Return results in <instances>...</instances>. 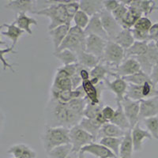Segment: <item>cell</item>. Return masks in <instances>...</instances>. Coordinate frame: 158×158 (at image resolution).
I'll return each instance as SVG.
<instances>
[{"label": "cell", "instance_id": "obj_1", "mask_svg": "<svg viewBox=\"0 0 158 158\" xmlns=\"http://www.w3.org/2000/svg\"><path fill=\"white\" fill-rule=\"evenodd\" d=\"M83 117L70 111L67 103L51 99L46 108V123L48 127H63L70 129L78 125Z\"/></svg>", "mask_w": 158, "mask_h": 158}, {"label": "cell", "instance_id": "obj_2", "mask_svg": "<svg viewBox=\"0 0 158 158\" xmlns=\"http://www.w3.org/2000/svg\"><path fill=\"white\" fill-rule=\"evenodd\" d=\"M70 0H46L41 1L44 8L34 12L33 15L46 17L50 20L48 25V30H52L63 25H71V22L69 21L68 16L65 9V4L67 3Z\"/></svg>", "mask_w": 158, "mask_h": 158}, {"label": "cell", "instance_id": "obj_3", "mask_svg": "<svg viewBox=\"0 0 158 158\" xmlns=\"http://www.w3.org/2000/svg\"><path fill=\"white\" fill-rule=\"evenodd\" d=\"M44 148L46 153L57 146L70 143V129L63 127H45L42 136Z\"/></svg>", "mask_w": 158, "mask_h": 158}, {"label": "cell", "instance_id": "obj_4", "mask_svg": "<svg viewBox=\"0 0 158 158\" xmlns=\"http://www.w3.org/2000/svg\"><path fill=\"white\" fill-rule=\"evenodd\" d=\"M85 39H86V35L85 33V30L80 29L76 25L71 26L67 36H66L59 49L56 52L68 49L74 52L76 55L81 52H85Z\"/></svg>", "mask_w": 158, "mask_h": 158}, {"label": "cell", "instance_id": "obj_5", "mask_svg": "<svg viewBox=\"0 0 158 158\" xmlns=\"http://www.w3.org/2000/svg\"><path fill=\"white\" fill-rule=\"evenodd\" d=\"M124 59V49L112 40H108L101 61L114 69L118 67Z\"/></svg>", "mask_w": 158, "mask_h": 158}, {"label": "cell", "instance_id": "obj_6", "mask_svg": "<svg viewBox=\"0 0 158 158\" xmlns=\"http://www.w3.org/2000/svg\"><path fill=\"white\" fill-rule=\"evenodd\" d=\"M70 140L73 147L72 151L79 153L84 146L94 142L96 139L79 125H76L70 129Z\"/></svg>", "mask_w": 158, "mask_h": 158}, {"label": "cell", "instance_id": "obj_7", "mask_svg": "<svg viewBox=\"0 0 158 158\" xmlns=\"http://www.w3.org/2000/svg\"><path fill=\"white\" fill-rule=\"evenodd\" d=\"M140 65L141 70L150 75L152 70L155 65L158 64V49L153 41L148 43L147 52L144 55L135 57Z\"/></svg>", "mask_w": 158, "mask_h": 158}, {"label": "cell", "instance_id": "obj_8", "mask_svg": "<svg viewBox=\"0 0 158 158\" xmlns=\"http://www.w3.org/2000/svg\"><path fill=\"white\" fill-rule=\"evenodd\" d=\"M123 109L126 115L128 121L131 125V128L139 123V113H140V101H136L131 100L127 97H124L121 101Z\"/></svg>", "mask_w": 158, "mask_h": 158}, {"label": "cell", "instance_id": "obj_9", "mask_svg": "<svg viewBox=\"0 0 158 158\" xmlns=\"http://www.w3.org/2000/svg\"><path fill=\"white\" fill-rule=\"evenodd\" d=\"M101 18L104 31L108 36V40H114L118 32L123 29L122 26L112 16L111 13L105 10L101 13Z\"/></svg>", "mask_w": 158, "mask_h": 158}, {"label": "cell", "instance_id": "obj_10", "mask_svg": "<svg viewBox=\"0 0 158 158\" xmlns=\"http://www.w3.org/2000/svg\"><path fill=\"white\" fill-rule=\"evenodd\" d=\"M108 40L96 35H88L85 39V52L101 59L104 55Z\"/></svg>", "mask_w": 158, "mask_h": 158}, {"label": "cell", "instance_id": "obj_11", "mask_svg": "<svg viewBox=\"0 0 158 158\" xmlns=\"http://www.w3.org/2000/svg\"><path fill=\"white\" fill-rule=\"evenodd\" d=\"M106 88L115 95V102H121L126 97L128 83L121 77H115L113 81H109L108 78L104 80Z\"/></svg>", "mask_w": 158, "mask_h": 158}, {"label": "cell", "instance_id": "obj_12", "mask_svg": "<svg viewBox=\"0 0 158 158\" xmlns=\"http://www.w3.org/2000/svg\"><path fill=\"white\" fill-rule=\"evenodd\" d=\"M141 70L140 65L135 58H127L122 62L118 67L113 69L115 77H127L136 74Z\"/></svg>", "mask_w": 158, "mask_h": 158}, {"label": "cell", "instance_id": "obj_13", "mask_svg": "<svg viewBox=\"0 0 158 158\" xmlns=\"http://www.w3.org/2000/svg\"><path fill=\"white\" fill-rule=\"evenodd\" d=\"M5 8L18 14L27 12L34 14L36 11V1L34 0H12L5 5Z\"/></svg>", "mask_w": 158, "mask_h": 158}, {"label": "cell", "instance_id": "obj_14", "mask_svg": "<svg viewBox=\"0 0 158 158\" xmlns=\"http://www.w3.org/2000/svg\"><path fill=\"white\" fill-rule=\"evenodd\" d=\"M52 89H57L59 91H70L73 90L70 77L67 72L60 67L56 70L53 82L52 85Z\"/></svg>", "mask_w": 158, "mask_h": 158}, {"label": "cell", "instance_id": "obj_15", "mask_svg": "<svg viewBox=\"0 0 158 158\" xmlns=\"http://www.w3.org/2000/svg\"><path fill=\"white\" fill-rule=\"evenodd\" d=\"M158 115V97L140 101L139 120Z\"/></svg>", "mask_w": 158, "mask_h": 158}, {"label": "cell", "instance_id": "obj_16", "mask_svg": "<svg viewBox=\"0 0 158 158\" xmlns=\"http://www.w3.org/2000/svg\"><path fill=\"white\" fill-rule=\"evenodd\" d=\"M131 137L133 141L134 151L135 152H140L142 150L143 142L146 138L149 140L153 139V137L150 135L147 130L142 129L138 123L132 129H131Z\"/></svg>", "mask_w": 158, "mask_h": 158}, {"label": "cell", "instance_id": "obj_17", "mask_svg": "<svg viewBox=\"0 0 158 158\" xmlns=\"http://www.w3.org/2000/svg\"><path fill=\"white\" fill-rule=\"evenodd\" d=\"M85 33L86 36L91 34L96 35L106 40H108V36L106 32L104 31L102 22H101V14L94 15L90 18L89 22L87 25L86 29H85Z\"/></svg>", "mask_w": 158, "mask_h": 158}, {"label": "cell", "instance_id": "obj_18", "mask_svg": "<svg viewBox=\"0 0 158 158\" xmlns=\"http://www.w3.org/2000/svg\"><path fill=\"white\" fill-rule=\"evenodd\" d=\"M80 152L83 153H90L98 158H118L108 148L99 142L96 143L95 142L84 146Z\"/></svg>", "mask_w": 158, "mask_h": 158}, {"label": "cell", "instance_id": "obj_19", "mask_svg": "<svg viewBox=\"0 0 158 158\" xmlns=\"http://www.w3.org/2000/svg\"><path fill=\"white\" fill-rule=\"evenodd\" d=\"M80 10L83 11L90 18L101 14L104 10L103 1L101 0H81L79 1Z\"/></svg>", "mask_w": 158, "mask_h": 158}, {"label": "cell", "instance_id": "obj_20", "mask_svg": "<svg viewBox=\"0 0 158 158\" xmlns=\"http://www.w3.org/2000/svg\"><path fill=\"white\" fill-rule=\"evenodd\" d=\"M70 27H71V25L66 24V25H60L59 27L49 31V35L52 39L53 46H54L55 52L57 51L60 47V45L62 44L66 36L68 34Z\"/></svg>", "mask_w": 158, "mask_h": 158}, {"label": "cell", "instance_id": "obj_21", "mask_svg": "<svg viewBox=\"0 0 158 158\" xmlns=\"http://www.w3.org/2000/svg\"><path fill=\"white\" fill-rule=\"evenodd\" d=\"M7 153L12 154L14 158H36V153L32 148L25 144H16L10 146Z\"/></svg>", "mask_w": 158, "mask_h": 158}, {"label": "cell", "instance_id": "obj_22", "mask_svg": "<svg viewBox=\"0 0 158 158\" xmlns=\"http://www.w3.org/2000/svg\"><path fill=\"white\" fill-rule=\"evenodd\" d=\"M125 133L126 131H124L115 124L107 123L101 127L97 138L101 139L103 138H123Z\"/></svg>", "mask_w": 158, "mask_h": 158}, {"label": "cell", "instance_id": "obj_23", "mask_svg": "<svg viewBox=\"0 0 158 158\" xmlns=\"http://www.w3.org/2000/svg\"><path fill=\"white\" fill-rule=\"evenodd\" d=\"M116 104L117 108L115 109V115H114V117L109 123L115 124L117 127L123 130L124 131L131 129L129 121H128L126 115L124 113L123 109L121 102H116Z\"/></svg>", "mask_w": 158, "mask_h": 158}, {"label": "cell", "instance_id": "obj_24", "mask_svg": "<svg viewBox=\"0 0 158 158\" xmlns=\"http://www.w3.org/2000/svg\"><path fill=\"white\" fill-rule=\"evenodd\" d=\"M15 22L18 28L22 29L24 32L28 33L30 36L32 35V30L31 29V25H38L37 21L35 18L28 16L26 14H24V13L17 15Z\"/></svg>", "mask_w": 158, "mask_h": 158}, {"label": "cell", "instance_id": "obj_25", "mask_svg": "<svg viewBox=\"0 0 158 158\" xmlns=\"http://www.w3.org/2000/svg\"><path fill=\"white\" fill-rule=\"evenodd\" d=\"M3 25L4 27L6 28V31H3L1 33H2V35L6 36V37H8L12 40V46L11 47L15 48L17 43L19 40L20 37H22L23 36L25 32L20 28H18L15 22H13L10 24L4 23Z\"/></svg>", "mask_w": 158, "mask_h": 158}, {"label": "cell", "instance_id": "obj_26", "mask_svg": "<svg viewBox=\"0 0 158 158\" xmlns=\"http://www.w3.org/2000/svg\"><path fill=\"white\" fill-rule=\"evenodd\" d=\"M83 89H84L85 94V98L89 102L94 104H101V95L99 93L97 86L91 84V82L89 81H82L81 84Z\"/></svg>", "mask_w": 158, "mask_h": 158}, {"label": "cell", "instance_id": "obj_27", "mask_svg": "<svg viewBox=\"0 0 158 158\" xmlns=\"http://www.w3.org/2000/svg\"><path fill=\"white\" fill-rule=\"evenodd\" d=\"M134 152L133 141L131 137V129L126 131V133L122 138L119 156L122 158H131Z\"/></svg>", "mask_w": 158, "mask_h": 158}, {"label": "cell", "instance_id": "obj_28", "mask_svg": "<svg viewBox=\"0 0 158 158\" xmlns=\"http://www.w3.org/2000/svg\"><path fill=\"white\" fill-rule=\"evenodd\" d=\"M113 76L115 77V73L113 71V68L110 67L109 66L105 63L100 62L97 66L90 70V77H97L101 81L107 78V76Z\"/></svg>", "mask_w": 158, "mask_h": 158}, {"label": "cell", "instance_id": "obj_29", "mask_svg": "<svg viewBox=\"0 0 158 158\" xmlns=\"http://www.w3.org/2000/svg\"><path fill=\"white\" fill-rule=\"evenodd\" d=\"M77 63L79 64H81V66H83L85 68L88 69L89 70L94 68L101 62V59H99V58L94 56V55L89 54V53L86 52L85 51L77 54Z\"/></svg>", "mask_w": 158, "mask_h": 158}, {"label": "cell", "instance_id": "obj_30", "mask_svg": "<svg viewBox=\"0 0 158 158\" xmlns=\"http://www.w3.org/2000/svg\"><path fill=\"white\" fill-rule=\"evenodd\" d=\"M112 41L119 45L124 50H126L135 43V40L132 36L131 29H123L120 32H118V34L115 36V38Z\"/></svg>", "mask_w": 158, "mask_h": 158}, {"label": "cell", "instance_id": "obj_31", "mask_svg": "<svg viewBox=\"0 0 158 158\" xmlns=\"http://www.w3.org/2000/svg\"><path fill=\"white\" fill-rule=\"evenodd\" d=\"M79 126L81 127L82 129L85 131H86L88 133L95 138L97 140V136H98L99 131L101 130L102 125L99 123L96 119H93V118H88L85 117H83L81 118V120L80 121L78 124Z\"/></svg>", "mask_w": 158, "mask_h": 158}, {"label": "cell", "instance_id": "obj_32", "mask_svg": "<svg viewBox=\"0 0 158 158\" xmlns=\"http://www.w3.org/2000/svg\"><path fill=\"white\" fill-rule=\"evenodd\" d=\"M148 43L149 42L135 41L129 48L124 50L125 59L127 58H135L144 55L147 52Z\"/></svg>", "mask_w": 158, "mask_h": 158}, {"label": "cell", "instance_id": "obj_33", "mask_svg": "<svg viewBox=\"0 0 158 158\" xmlns=\"http://www.w3.org/2000/svg\"><path fill=\"white\" fill-rule=\"evenodd\" d=\"M55 57L63 63V66L67 65L74 64L77 63V56L74 52H71L68 49H64V50L59 51V52H55L53 53Z\"/></svg>", "mask_w": 158, "mask_h": 158}, {"label": "cell", "instance_id": "obj_34", "mask_svg": "<svg viewBox=\"0 0 158 158\" xmlns=\"http://www.w3.org/2000/svg\"><path fill=\"white\" fill-rule=\"evenodd\" d=\"M133 2L145 17L158 10L156 2L152 0H133Z\"/></svg>", "mask_w": 158, "mask_h": 158}, {"label": "cell", "instance_id": "obj_35", "mask_svg": "<svg viewBox=\"0 0 158 158\" xmlns=\"http://www.w3.org/2000/svg\"><path fill=\"white\" fill-rule=\"evenodd\" d=\"M123 138H103L100 139L99 143L108 148L116 156H119V149Z\"/></svg>", "mask_w": 158, "mask_h": 158}, {"label": "cell", "instance_id": "obj_36", "mask_svg": "<svg viewBox=\"0 0 158 158\" xmlns=\"http://www.w3.org/2000/svg\"><path fill=\"white\" fill-rule=\"evenodd\" d=\"M87 103H88L87 99L84 97V98L73 99L68 103H67V105L69 109L73 111L74 113H75L76 115L84 117V111Z\"/></svg>", "mask_w": 158, "mask_h": 158}, {"label": "cell", "instance_id": "obj_37", "mask_svg": "<svg viewBox=\"0 0 158 158\" xmlns=\"http://www.w3.org/2000/svg\"><path fill=\"white\" fill-rule=\"evenodd\" d=\"M73 147L71 144H65L54 148L47 153V154L49 158H66L71 153Z\"/></svg>", "mask_w": 158, "mask_h": 158}, {"label": "cell", "instance_id": "obj_38", "mask_svg": "<svg viewBox=\"0 0 158 158\" xmlns=\"http://www.w3.org/2000/svg\"><path fill=\"white\" fill-rule=\"evenodd\" d=\"M123 78L128 83V84H134L138 85H142L146 81H151L149 75L144 73L143 71L140 70L139 72L134 74L132 75L127 76V77H124Z\"/></svg>", "mask_w": 158, "mask_h": 158}, {"label": "cell", "instance_id": "obj_39", "mask_svg": "<svg viewBox=\"0 0 158 158\" xmlns=\"http://www.w3.org/2000/svg\"><path fill=\"white\" fill-rule=\"evenodd\" d=\"M142 122L152 137L158 140V115L145 118Z\"/></svg>", "mask_w": 158, "mask_h": 158}, {"label": "cell", "instance_id": "obj_40", "mask_svg": "<svg viewBox=\"0 0 158 158\" xmlns=\"http://www.w3.org/2000/svg\"><path fill=\"white\" fill-rule=\"evenodd\" d=\"M126 97L136 101H140L142 100H144L142 92V85L128 84Z\"/></svg>", "mask_w": 158, "mask_h": 158}, {"label": "cell", "instance_id": "obj_41", "mask_svg": "<svg viewBox=\"0 0 158 158\" xmlns=\"http://www.w3.org/2000/svg\"><path fill=\"white\" fill-rule=\"evenodd\" d=\"M103 107L104 106H103L101 104H94L88 101L86 106H85V108L84 117L88 118H93V119H95L97 115H98L101 111H102Z\"/></svg>", "mask_w": 158, "mask_h": 158}, {"label": "cell", "instance_id": "obj_42", "mask_svg": "<svg viewBox=\"0 0 158 158\" xmlns=\"http://www.w3.org/2000/svg\"><path fill=\"white\" fill-rule=\"evenodd\" d=\"M89 20L90 17L88 16L85 13L81 10H78L77 14L74 15V18H73V22H74V25L85 30L86 29L89 22Z\"/></svg>", "mask_w": 158, "mask_h": 158}, {"label": "cell", "instance_id": "obj_43", "mask_svg": "<svg viewBox=\"0 0 158 158\" xmlns=\"http://www.w3.org/2000/svg\"><path fill=\"white\" fill-rule=\"evenodd\" d=\"M10 53L15 54V53H17V52L14 50V48L12 47H7L6 48H0V62L2 64V69H3V70H6V69H10L13 73H15V70L14 69L13 65L10 64L5 59V57H4L5 55L10 54Z\"/></svg>", "mask_w": 158, "mask_h": 158}, {"label": "cell", "instance_id": "obj_44", "mask_svg": "<svg viewBox=\"0 0 158 158\" xmlns=\"http://www.w3.org/2000/svg\"><path fill=\"white\" fill-rule=\"evenodd\" d=\"M65 9L66 12L68 16V19L70 22H73V18L74 15L77 13V11L80 10V6H79V1H73L70 0L67 3L65 4Z\"/></svg>", "mask_w": 158, "mask_h": 158}, {"label": "cell", "instance_id": "obj_45", "mask_svg": "<svg viewBox=\"0 0 158 158\" xmlns=\"http://www.w3.org/2000/svg\"><path fill=\"white\" fill-rule=\"evenodd\" d=\"M152 25H153V23H152L151 20L148 17L142 16L137 21L136 23L134 25L133 29L149 32V29L152 27Z\"/></svg>", "mask_w": 158, "mask_h": 158}, {"label": "cell", "instance_id": "obj_46", "mask_svg": "<svg viewBox=\"0 0 158 158\" xmlns=\"http://www.w3.org/2000/svg\"><path fill=\"white\" fill-rule=\"evenodd\" d=\"M127 11H128L127 6H126L125 4H123L122 2H121L119 6H118L116 10H115L113 12L111 13V15H112V16L115 18V19L116 20L117 22H118V24L120 25V22H122V20L123 19L125 15H127Z\"/></svg>", "mask_w": 158, "mask_h": 158}, {"label": "cell", "instance_id": "obj_47", "mask_svg": "<svg viewBox=\"0 0 158 158\" xmlns=\"http://www.w3.org/2000/svg\"><path fill=\"white\" fill-rule=\"evenodd\" d=\"M131 32L135 41L149 42V32H143V31L138 30L135 29H131Z\"/></svg>", "mask_w": 158, "mask_h": 158}, {"label": "cell", "instance_id": "obj_48", "mask_svg": "<svg viewBox=\"0 0 158 158\" xmlns=\"http://www.w3.org/2000/svg\"><path fill=\"white\" fill-rule=\"evenodd\" d=\"M120 3L121 2L117 0H104L103 1L104 10L109 13H112L119 6Z\"/></svg>", "mask_w": 158, "mask_h": 158}, {"label": "cell", "instance_id": "obj_49", "mask_svg": "<svg viewBox=\"0 0 158 158\" xmlns=\"http://www.w3.org/2000/svg\"><path fill=\"white\" fill-rule=\"evenodd\" d=\"M101 112H102V115L103 116H104V118L109 123L114 117L115 110L114 109V108H111V106L106 105V106L103 107Z\"/></svg>", "mask_w": 158, "mask_h": 158}, {"label": "cell", "instance_id": "obj_50", "mask_svg": "<svg viewBox=\"0 0 158 158\" xmlns=\"http://www.w3.org/2000/svg\"><path fill=\"white\" fill-rule=\"evenodd\" d=\"M149 41L156 42L158 40V22L153 24L149 31Z\"/></svg>", "mask_w": 158, "mask_h": 158}, {"label": "cell", "instance_id": "obj_51", "mask_svg": "<svg viewBox=\"0 0 158 158\" xmlns=\"http://www.w3.org/2000/svg\"><path fill=\"white\" fill-rule=\"evenodd\" d=\"M79 75L81 78L82 81H89L90 79V70L85 68L83 66L80 64V69H79Z\"/></svg>", "mask_w": 158, "mask_h": 158}, {"label": "cell", "instance_id": "obj_52", "mask_svg": "<svg viewBox=\"0 0 158 158\" xmlns=\"http://www.w3.org/2000/svg\"><path fill=\"white\" fill-rule=\"evenodd\" d=\"M70 80H71L73 89H77V87H79L82 84V80H81V78L80 77V75H79V72L74 74V75L70 77Z\"/></svg>", "mask_w": 158, "mask_h": 158}, {"label": "cell", "instance_id": "obj_53", "mask_svg": "<svg viewBox=\"0 0 158 158\" xmlns=\"http://www.w3.org/2000/svg\"><path fill=\"white\" fill-rule=\"evenodd\" d=\"M149 77H150L152 82L156 86L158 85V64L155 65L154 67H153Z\"/></svg>", "mask_w": 158, "mask_h": 158}, {"label": "cell", "instance_id": "obj_54", "mask_svg": "<svg viewBox=\"0 0 158 158\" xmlns=\"http://www.w3.org/2000/svg\"><path fill=\"white\" fill-rule=\"evenodd\" d=\"M89 81L91 82V84H93L94 85H95V86H97V85L99 84V83L101 82V80H99L98 78H97V77H90L89 79Z\"/></svg>", "mask_w": 158, "mask_h": 158}, {"label": "cell", "instance_id": "obj_55", "mask_svg": "<svg viewBox=\"0 0 158 158\" xmlns=\"http://www.w3.org/2000/svg\"><path fill=\"white\" fill-rule=\"evenodd\" d=\"M78 156H79V153L72 151L71 153H70L66 158H78Z\"/></svg>", "mask_w": 158, "mask_h": 158}, {"label": "cell", "instance_id": "obj_56", "mask_svg": "<svg viewBox=\"0 0 158 158\" xmlns=\"http://www.w3.org/2000/svg\"><path fill=\"white\" fill-rule=\"evenodd\" d=\"M3 120H4V117H3V114H2V111L0 110V129L2 127V125L3 123Z\"/></svg>", "mask_w": 158, "mask_h": 158}, {"label": "cell", "instance_id": "obj_57", "mask_svg": "<svg viewBox=\"0 0 158 158\" xmlns=\"http://www.w3.org/2000/svg\"><path fill=\"white\" fill-rule=\"evenodd\" d=\"M4 27L3 24L2 25H0V30H1V29H2V28ZM0 45H6V43L4 41H2V40H1V37H0Z\"/></svg>", "mask_w": 158, "mask_h": 158}, {"label": "cell", "instance_id": "obj_58", "mask_svg": "<svg viewBox=\"0 0 158 158\" xmlns=\"http://www.w3.org/2000/svg\"><path fill=\"white\" fill-rule=\"evenodd\" d=\"M78 158H85V153H81V152H79Z\"/></svg>", "mask_w": 158, "mask_h": 158}, {"label": "cell", "instance_id": "obj_59", "mask_svg": "<svg viewBox=\"0 0 158 158\" xmlns=\"http://www.w3.org/2000/svg\"><path fill=\"white\" fill-rule=\"evenodd\" d=\"M155 44H156V48H157V49H158V40L156 42H155Z\"/></svg>", "mask_w": 158, "mask_h": 158}, {"label": "cell", "instance_id": "obj_60", "mask_svg": "<svg viewBox=\"0 0 158 158\" xmlns=\"http://www.w3.org/2000/svg\"><path fill=\"white\" fill-rule=\"evenodd\" d=\"M120 158H122V157H120Z\"/></svg>", "mask_w": 158, "mask_h": 158}, {"label": "cell", "instance_id": "obj_61", "mask_svg": "<svg viewBox=\"0 0 158 158\" xmlns=\"http://www.w3.org/2000/svg\"><path fill=\"white\" fill-rule=\"evenodd\" d=\"M48 158H49V157H48Z\"/></svg>", "mask_w": 158, "mask_h": 158}]
</instances>
